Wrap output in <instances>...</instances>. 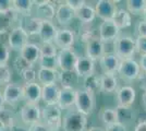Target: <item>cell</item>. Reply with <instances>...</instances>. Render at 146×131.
Here are the masks:
<instances>
[{
  "label": "cell",
  "instance_id": "obj_1",
  "mask_svg": "<svg viewBox=\"0 0 146 131\" xmlns=\"http://www.w3.org/2000/svg\"><path fill=\"white\" fill-rule=\"evenodd\" d=\"M135 53H136L135 38L132 36L120 34L113 42V54L120 60L133 58Z\"/></svg>",
  "mask_w": 146,
  "mask_h": 131
},
{
  "label": "cell",
  "instance_id": "obj_2",
  "mask_svg": "<svg viewBox=\"0 0 146 131\" xmlns=\"http://www.w3.org/2000/svg\"><path fill=\"white\" fill-rule=\"evenodd\" d=\"M96 105V100H95V93L86 91L84 88H76V93H75V103L74 107L76 112H81L82 115H84L86 117L91 116Z\"/></svg>",
  "mask_w": 146,
  "mask_h": 131
},
{
  "label": "cell",
  "instance_id": "obj_3",
  "mask_svg": "<svg viewBox=\"0 0 146 131\" xmlns=\"http://www.w3.org/2000/svg\"><path fill=\"white\" fill-rule=\"evenodd\" d=\"M86 128L87 117L75 109H69L62 116L61 129L63 131H86Z\"/></svg>",
  "mask_w": 146,
  "mask_h": 131
},
{
  "label": "cell",
  "instance_id": "obj_4",
  "mask_svg": "<svg viewBox=\"0 0 146 131\" xmlns=\"http://www.w3.org/2000/svg\"><path fill=\"white\" fill-rule=\"evenodd\" d=\"M42 122L51 131H60L62 125V110L58 105H45L42 108Z\"/></svg>",
  "mask_w": 146,
  "mask_h": 131
},
{
  "label": "cell",
  "instance_id": "obj_5",
  "mask_svg": "<svg viewBox=\"0 0 146 131\" xmlns=\"http://www.w3.org/2000/svg\"><path fill=\"white\" fill-rule=\"evenodd\" d=\"M29 38L30 36L27 35V33L25 30L21 26H14L12 27L9 33H8V46L10 50H14V51H21V49L24 47L26 44L29 43Z\"/></svg>",
  "mask_w": 146,
  "mask_h": 131
},
{
  "label": "cell",
  "instance_id": "obj_6",
  "mask_svg": "<svg viewBox=\"0 0 146 131\" xmlns=\"http://www.w3.org/2000/svg\"><path fill=\"white\" fill-rule=\"evenodd\" d=\"M78 58H79V55L72 48L58 50V54L56 57L57 69H59L60 71H63V72L74 71V67H75Z\"/></svg>",
  "mask_w": 146,
  "mask_h": 131
},
{
  "label": "cell",
  "instance_id": "obj_7",
  "mask_svg": "<svg viewBox=\"0 0 146 131\" xmlns=\"http://www.w3.org/2000/svg\"><path fill=\"white\" fill-rule=\"evenodd\" d=\"M117 74H119L122 80H125V81L137 80L139 75L141 74V68L139 66V63L135 61L133 58L121 60Z\"/></svg>",
  "mask_w": 146,
  "mask_h": 131
},
{
  "label": "cell",
  "instance_id": "obj_8",
  "mask_svg": "<svg viewBox=\"0 0 146 131\" xmlns=\"http://www.w3.org/2000/svg\"><path fill=\"white\" fill-rule=\"evenodd\" d=\"M21 121L26 126H32L42 121V108L39 104L25 103L20 110Z\"/></svg>",
  "mask_w": 146,
  "mask_h": 131
},
{
  "label": "cell",
  "instance_id": "obj_9",
  "mask_svg": "<svg viewBox=\"0 0 146 131\" xmlns=\"http://www.w3.org/2000/svg\"><path fill=\"white\" fill-rule=\"evenodd\" d=\"M136 92L131 85H122L116 91V100L118 108H130L134 104Z\"/></svg>",
  "mask_w": 146,
  "mask_h": 131
},
{
  "label": "cell",
  "instance_id": "obj_10",
  "mask_svg": "<svg viewBox=\"0 0 146 131\" xmlns=\"http://www.w3.org/2000/svg\"><path fill=\"white\" fill-rule=\"evenodd\" d=\"M75 37L76 36L73 30L69 27H61V29H58V32L54 39V44L58 48V50L69 49L73 47V45L75 43Z\"/></svg>",
  "mask_w": 146,
  "mask_h": 131
},
{
  "label": "cell",
  "instance_id": "obj_11",
  "mask_svg": "<svg viewBox=\"0 0 146 131\" xmlns=\"http://www.w3.org/2000/svg\"><path fill=\"white\" fill-rule=\"evenodd\" d=\"M117 2L118 1L98 0L94 7L96 17H98L102 21H111L116 11L118 10Z\"/></svg>",
  "mask_w": 146,
  "mask_h": 131
},
{
  "label": "cell",
  "instance_id": "obj_12",
  "mask_svg": "<svg viewBox=\"0 0 146 131\" xmlns=\"http://www.w3.org/2000/svg\"><path fill=\"white\" fill-rule=\"evenodd\" d=\"M120 35V30L112 21H103L98 29V37L104 44L113 43Z\"/></svg>",
  "mask_w": 146,
  "mask_h": 131
},
{
  "label": "cell",
  "instance_id": "obj_13",
  "mask_svg": "<svg viewBox=\"0 0 146 131\" xmlns=\"http://www.w3.org/2000/svg\"><path fill=\"white\" fill-rule=\"evenodd\" d=\"M22 97L25 103L39 104L42 100V85L37 82L24 83L22 85Z\"/></svg>",
  "mask_w": 146,
  "mask_h": 131
},
{
  "label": "cell",
  "instance_id": "obj_14",
  "mask_svg": "<svg viewBox=\"0 0 146 131\" xmlns=\"http://www.w3.org/2000/svg\"><path fill=\"white\" fill-rule=\"evenodd\" d=\"M39 58H40V55H39L38 44L29 42L20 51V59L31 67H33L35 63H38Z\"/></svg>",
  "mask_w": 146,
  "mask_h": 131
},
{
  "label": "cell",
  "instance_id": "obj_15",
  "mask_svg": "<svg viewBox=\"0 0 146 131\" xmlns=\"http://www.w3.org/2000/svg\"><path fill=\"white\" fill-rule=\"evenodd\" d=\"M85 56L93 61H97L106 54L105 44L99 39L98 36L92 38L90 42L85 44Z\"/></svg>",
  "mask_w": 146,
  "mask_h": 131
},
{
  "label": "cell",
  "instance_id": "obj_16",
  "mask_svg": "<svg viewBox=\"0 0 146 131\" xmlns=\"http://www.w3.org/2000/svg\"><path fill=\"white\" fill-rule=\"evenodd\" d=\"M34 7L36 8V18L42 20H50L55 18L56 9L57 7L52 1L49 0H43V1H34Z\"/></svg>",
  "mask_w": 146,
  "mask_h": 131
},
{
  "label": "cell",
  "instance_id": "obj_17",
  "mask_svg": "<svg viewBox=\"0 0 146 131\" xmlns=\"http://www.w3.org/2000/svg\"><path fill=\"white\" fill-rule=\"evenodd\" d=\"M75 93H76V88H73V87H60L57 105L59 106V108L62 112L72 109V107H74Z\"/></svg>",
  "mask_w": 146,
  "mask_h": 131
},
{
  "label": "cell",
  "instance_id": "obj_18",
  "mask_svg": "<svg viewBox=\"0 0 146 131\" xmlns=\"http://www.w3.org/2000/svg\"><path fill=\"white\" fill-rule=\"evenodd\" d=\"M2 95L5 98V103L8 105H15L20 100H23L22 97V85L17 83H9L8 85L3 87Z\"/></svg>",
  "mask_w": 146,
  "mask_h": 131
},
{
  "label": "cell",
  "instance_id": "obj_19",
  "mask_svg": "<svg viewBox=\"0 0 146 131\" xmlns=\"http://www.w3.org/2000/svg\"><path fill=\"white\" fill-rule=\"evenodd\" d=\"M55 19L60 26L68 27L73 20L75 19V12L71 8H69L64 2H61L56 9Z\"/></svg>",
  "mask_w": 146,
  "mask_h": 131
},
{
  "label": "cell",
  "instance_id": "obj_20",
  "mask_svg": "<svg viewBox=\"0 0 146 131\" xmlns=\"http://www.w3.org/2000/svg\"><path fill=\"white\" fill-rule=\"evenodd\" d=\"M98 61H99V66H100L103 73L117 74V71H118L121 60L113 53H106Z\"/></svg>",
  "mask_w": 146,
  "mask_h": 131
},
{
  "label": "cell",
  "instance_id": "obj_21",
  "mask_svg": "<svg viewBox=\"0 0 146 131\" xmlns=\"http://www.w3.org/2000/svg\"><path fill=\"white\" fill-rule=\"evenodd\" d=\"M74 72L78 75V78H85L87 75L92 74L95 72V61L91 60L86 56H79L75 67H74Z\"/></svg>",
  "mask_w": 146,
  "mask_h": 131
},
{
  "label": "cell",
  "instance_id": "obj_22",
  "mask_svg": "<svg viewBox=\"0 0 146 131\" xmlns=\"http://www.w3.org/2000/svg\"><path fill=\"white\" fill-rule=\"evenodd\" d=\"M59 73L58 69H50V68H38L37 70V81L38 83L44 85L49 84H55L57 81H59Z\"/></svg>",
  "mask_w": 146,
  "mask_h": 131
},
{
  "label": "cell",
  "instance_id": "obj_23",
  "mask_svg": "<svg viewBox=\"0 0 146 131\" xmlns=\"http://www.w3.org/2000/svg\"><path fill=\"white\" fill-rule=\"evenodd\" d=\"M57 32H58V26L52 21L43 20L38 36L40 38L42 43H54Z\"/></svg>",
  "mask_w": 146,
  "mask_h": 131
},
{
  "label": "cell",
  "instance_id": "obj_24",
  "mask_svg": "<svg viewBox=\"0 0 146 131\" xmlns=\"http://www.w3.org/2000/svg\"><path fill=\"white\" fill-rule=\"evenodd\" d=\"M119 87V82L117 74L113 73H103L99 80V91L103 93H113Z\"/></svg>",
  "mask_w": 146,
  "mask_h": 131
},
{
  "label": "cell",
  "instance_id": "obj_25",
  "mask_svg": "<svg viewBox=\"0 0 146 131\" xmlns=\"http://www.w3.org/2000/svg\"><path fill=\"white\" fill-rule=\"evenodd\" d=\"M59 92L60 87L57 83L44 85L42 86V100L45 103V105H57Z\"/></svg>",
  "mask_w": 146,
  "mask_h": 131
},
{
  "label": "cell",
  "instance_id": "obj_26",
  "mask_svg": "<svg viewBox=\"0 0 146 131\" xmlns=\"http://www.w3.org/2000/svg\"><path fill=\"white\" fill-rule=\"evenodd\" d=\"M111 21L121 31L123 29H128L132 25V15L127 11V9L118 8Z\"/></svg>",
  "mask_w": 146,
  "mask_h": 131
},
{
  "label": "cell",
  "instance_id": "obj_27",
  "mask_svg": "<svg viewBox=\"0 0 146 131\" xmlns=\"http://www.w3.org/2000/svg\"><path fill=\"white\" fill-rule=\"evenodd\" d=\"M75 18L81 22V24H92L96 18L94 7L91 5H84L80 10L75 12Z\"/></svg>",
  "mask_w": 146,
  "mask_h": 131
},
{
  "label": "cell",
  "instance_id": "obj_28",
  "mask_svg": "<svg viewBox=\"0 0 146 131\" xmlns=\"http://www.w3.org/2000/svg\"><path fill=\"white\" fill-rule=\"evenodd\" d=\"M99 119L105 125V127H108V126L113 125L116 122H119L120 118H119V112H118L117 107L116 108H112V107L103 108L99 112Z\"/></svg>",
  "mask_w": 146,
  "mask_h": 131
},
{
  "label": "cell",
  "instance_id": "obj_29",
  "mask_svg": "<svg viewBox=\"0 0 146 131\" xmlns=\"http://www.w3.org/2000/svg\"><path fill=\"white\" fill-rule=\"evenodd\" d=\"M34 8L32 0H13V11L20 17H31Z\"/></svg>",
  "mask_w": 146,
  "mask_h": 131
},
{
  "label": "cell",
  "instance_id": "obj_30",
  "mask_svg": "<svg viewBox=\"0 0 146 131\" xmlns=\"http://www.w3.org/2000/svg\"><path fill=\"white\" fill-rule=\"evenodd\" d=\"M42 22H43L42 19L36 18L34 15H31V17L25 18L24 23L21 24V26L24 29L29 36H33V35H38L39 34L40 27H42Z\"/></svg>",
  "mask_w": 146,
  "mask_h": 131
},
{
  "label": "cell",
  "instance_id": "obj_31",
  "mask_svg": "<svg viewBox=\"0 0 146 131\" xmlns=\"http://www.w3.org/2000/svg\"><path fill=\"white\" fill-rule=\"evenodd\" d=\"M9 33V32H8ZM8 33L0 34V67L1 66H8L10 60V48L8 46Z\"/></svg>",
  "mask_w": 146,
  "mask_h": 131
},
{
  "label": "cell",
  "instance_id": "obj_32",
  "mask_svg": "<svg viewBox=\"0 0 146 131\" xmlns=\"http://www.w3.org/2000/svg\"><path fill=\"white\" fill-rule=\"evenodd\" d=\"M17 18H18V14L14 11L0 13V34L8 33L10 31L13 22L17 20Z\"/></svg>",
  "mask_w": 146,
  "mask_h": 131
},
{
  "label": "cell",
  "instance_id": "obj_33",
  "mask_svg": "<svg viewBox=\"0 0 146 131\" xmlns=\"http://www.w3.org/2000/svg\"><path fill=\"white\" fill-rule=\"evenodd\" d=\"M99 80H100V75H98L95 72L87 75L85 78H83L82 88H84L86 91H90V92H93V93H96L97 91H99Z\"/></svg>",
  "mask_w": 146,
  "mask_h": 131
},
{
  "label": "cell",
  "instance_id": "obj_34",
  "mask_svg": "<svg viewBox=\"0 0 146 131\" xmlns=\"http://www.w3.org/2000/svg\"><path fill=\"white\" fill-rule=\"evenodd\" d=\"M59 81L62 84V87H74V84L78 83L79 78L75 74L74 71H70V72H63L60 71L59 73Z\"/></svg>",
  "mask_w": 146,
  "mask_h": 131
},
{
  "label": "cell",
  "instance_id": "obj_35",
  "mask_svg": "<svg viewBox=\"0 0 146 131\" xmlns=\"http://www.w3.org/2000/svg\"><path fill=\"white\" fill-rule=\"evenodd\" d=\"M127 11L131 15L142 14L146 6V0H128L127 2Z\"/></svg>",
  "mask_w": 146,
  "mask_h": 131
},
{
  "label": "cell",
  "instance_id": "obj_36",
  "mask_svg": "<svg viewBox=\"0 0 146 131\" xmlns=\"http://www.w3.org/2000/svg\"><path fill=\"white\" fill-rule=\"evenodd\" d=\"M40 58H56L58 54V48L54 43H40L39 45Z\"/></svg>",
  "mask_w": 146,
  "mask_h": 131
},
{
  "label": "cell",
  "instance_id": "obj_37",
  "mask_svg": "<svg viewBox=\"0 0 146 131\" xmlns=\"http://www.w3.org/2000/svg\"><path fill=\"white\" fill-rule=\"evenodd\" d=\"M20 75L24 83H33V82H36L37 80V71L33 67L27 65L21 69Z\"/></svg>",
  "mask_w": 146,
  "mask_h": 131
},
{
  "label": "cell",
  "instance_id": "obj_38",
  "mask_svg": "<svg viewBox=\"0 0 146 131\" xmlns=\"http://www.w3.org/2000/svg\"><path fill=\"white\" fill-rule=\"evenodd\" d=\"M92 24H82V27L80 29V39L83 43H87L90 42L92 38H94L96 35L94 33V29L91 26Z\"/></svg>",
  "mask_w": 146,
  "mask_h": 131
},
{
  "label": "cell",
  "instance_id": "obj_39",
  "mask_svg": "<svg viewBox=\"0 0 146 131\" xmlns=\"http://www.w3.org/2000/svg\"><path fill=\"white\" fill-rule=\"evenodd\" d=\"M12 79V70L9 66L0 67V86H6L11 83Z\"/></svg>",
  "mask_w": 146,
  "mask_h": 131
},
{
  "label": "cell",
  "instance_id": "obj_40",
  "mask_svg": "<svg viewBox=\"0 0 146 131\" xmlns=\"http://www.w3.org/2000/svg\"><path fill=\"white\" fill-rule=\"evenodd\" d=\"M39 68H50L57 69V61L56 58H39Z\"/></svg>",
  "mask_w": 146,
  "mask_h": 131
},
{
  "label": "cell",
  "instance_id": "obj_41",
  "mask_svg": "<svg viewBox=\"0 0 146 131\" xmlns=\"http://www.w3.org/2000/svg\"><path fill=\"white\" fill-rule=\"evenodd\" d=\"M135 47H136V51L141 54V56L146 55V37L136 36L135 37Z\"/></svg>",
  "mask_w": 146,
  "mask_h": 131
},
{
  "label": "cell",
  "instance_id": "obj_42",
  "mask_svg": "<svg viewBox=\"0 0 146 131\" xmlns=\"http://www.w3.org/2000/svg\"><path fill=\"white\" fill-rule=\"evenodd\" d=\"M64 3L69 8H71L74 12H76L84 5H86V1H84V0H67V1H64Z\"/></svg>",
  "mask_w": 146,
  "mask_h": 131
},
{
  "label": "cell",
  "instance_id": "obj_43",
  "mask_svg": "<svg viewBox=\"0 0 146 131\" xmlns=\"http://www.w3.org/2000/svg\"><path fill=\"white\" fill-rule=\"evenodd\" d=\"M13 11V0H0V13Z\"/></svg>",
  "mask_w": 146,
  "mask_h": 131
},
{
  "label": "cell",
  "instance_id": "obj_44",
  "mask_svg": "<svg viewBox=\"0 0 146 131\" xmlns=\"http://www.w3.org/2000/svg\"><path fill=\"white\" fill-rule=\"evenodd\" d=\"M136 35L141 37H146V21L142 20L136 25Z\"/></svg>",
  "mask_w": 146,
  "mask_h": 131
},
{
  "label": "cell",
  "instance_id": "obj_45",
  "mask_svg": "<svg viewBox=\"0 0 146 131\" xmlns=\"http://www.w3.org/2000/svg\"><path fill=\"white\" fill-rule=\"evenodd\" d=\"M105 131H127V127L124 124H122L121 121H119V122H116L113 125L106 127Z\"/></svg>",
  "mask_w": 146,
  "mask_h": 131
},
{
  "label": "cell",
  "instance_id": "obj_46",
  "mask_svg": "<svg viewBox=\"0 0 146 131\" xmlns=\"http://www.w3.org/2000/svg\"><path fill=\"white\" fill-rule=\"evenodd\" d=\"M27 131H51V130H50L45 124H43L42 121H39V122H37V124H34V125L30 126Z\"/></svg>",
  "mask_w": 146,
  "mask_h": 131
},
{
  "label": "cell",
  "instance_id": "obj_47",
  "mask_svg": "<svg viewBox=\"0 0 146 131\" xmlns=\"http://www.w3.org/2000/svg\"><path fill=\"white\" fill-rule=\"evenodd\" d=\"M137 80L140 82V88L142 91L146 92V73L145 72H141V74L139 75Z\"/></svg>",
  "mask_w": 146,
  "mask_h": 131
},
{
  "label": "cell",
  "instance_id": "obj_48",
  "mask_svg": "<svg viewBox=\"0 0 146 131\" xmlns=\"http://www.w3.org/2000/svg\"><path fill=\"white\" fill-rule=\"evenodd\" d=\"M139 66H140L141 68V71L146 73V55L141 56V59L140 61H139Z\"/></svg>",
  "mask_w": 146,
  "mask_h": 131
},
{
  "label": "cell",
  "instance_id": "obj_49",
  "mask_svg": "<svg viewBox=\"0 0 146 131\" xmlns=\"http://www.w3.org/2000/svg\"><path fill=\"white\" fill-rule=\"evenodd\" d=\"M134 131H146V120H142L135 126Z\"/></svg>",
  "mask_w": 146,
  "mask_h": 131
},
{
  "label": "cell",
  "instance_id": "obj_50",
  "mask_svg": "<svg viewBox=\"0 0 146 131\" xmlns=\"http://www.w3.org/2000/svg\"><path fill=\"white\" fill-rule=\"evenodd\" d=\"M5 98H3V95H2V92H0V112L5 110Z\"/></svg>",
  "mask_w": 146,
  "mask_h": 131
},
{
  "label": "cell",
  "instance_id": "obj_51",
  "mask_svg": "<svg viewBox=\"0 0 146 131\" xmlns=\"http://www.w3.org/2000/svg\"><path fill=\"white\" fill-rule=\"evenodd\" d=\"M142 104H143V107L146 109V92H144L142 95Z\"/></svg>",
  "mask_w": 146,
  "mask_h": 131
},
{
  "label": "cell",
  "instance_id": "obj_52",
  "mask_svg": "<svg viewBox=\"0 0 146 131\" xmlns=\"http://www.w3.org/2000/svg\"><path fill=\"white\" fill-rule=\"evenodd\" d=\"M7 130V126L5 125V122L0 119V131H6Z\"/></svg>",
  "mask_w": 146,
  "mask_h": 131
},
{
  "label": "cell",
  "instance_id": "obj_53",
  "mask_svg": "<svg viewBox=\"0 0 146 131\" xmlns=\"http://www.w3.org/2000/svg\"><path fill=\"white\" fill-rule=\"evenodd\" d=\"M87 131H105V129H102L99 127H92L90 129H87Z\"/></svg>",
  "mask_w": 146,
  "mask_h": 131
},
{
  "label": "cell",
  "instance_id": "obj_54",
  "mask_svg": "<svg viewBox=\"0 0 146 131\" xmlns=\"http://www.w3.org/2000/svg\"><path fill=\"white\" fill-rule=\"evenodd\" d=\"M142 15H143V20L146 21V6H145V9H144V11L142 13Z\"/></svg>",
  "mask_w": 146,
  "mask_h": 131
}]
</instances>
